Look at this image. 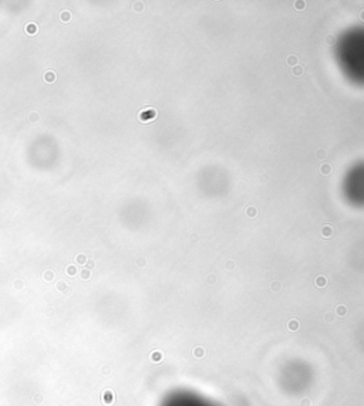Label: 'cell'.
I'll list each match as a JSON object with an SVG mask.
<instances>
[{
    "label": "cell",
    "instance_id": "12",
    "mask_svg": "<svg viewBox=\"0 0 364 406\" xmlns=\"http://www.w3.org/2000/svg\"><path fill=\"white\" fill-rule=\"evenodd\" d=\"M30 119H32V122H36V121L39 119V115H37V114H32V115H30Z\"/></svg>",
    "mask_w": 364,
    "mask_h": 406
},
{
    "label": "cell",
    "instance_id": "2",
    "mask_svg": "<svg viewBox=\"0 0 364 406\" xmlns=\"http://www.w3.org/2000/svg\"><path fill=\"white\" fill-rule=\"evenodd\" d=\"M43 78H44L46 82H54V81H56V78H57V75H56V73H54V71L49 70V71H46V73H44Z\"/></svg>",
    "mask_w": 364,
    "mask_h": 406
},
{
    "label": "cell",
    "instance_id": "11",
    "mask_svg": "<svg viewBox=\"0 0 364 406\" xmlns=\"http://www.w3.org/2000/svg\"><path fill=\"white\" fill-rule=\"evenodd\" d=\"M81 276H83V278H88V277H90V271H88V270H84V271L81 273Z\"/></svg>",
    "mask_w": 364,
    "mask_h": 406
},
{
    "label": "cell",
    "instance_id": "9",
    "mask_svg": "<svg viewBox=\"0 0 364 406\" xmlns=\"http://www.w3.org/2000/svg\"><path fill=\"white\" fill-rule=\"evenodd\" d=\"M195 357L196 358L203 357V349H202V348H201V349H195Z\"/></svg>",
    "mask_w": 364,
    "mask_h": 406
},
{
    "label": "cell",
    "instance_id": "4",
    "mask_svg": "<svg viewBox=\"0 0 364 406\" xmlns=\"http://www.w3.org/2000/svg\"><path fill=\"white\" fill-rule=\"evenodd\" d=\"M58 17H60V20H61V21L67 23V21H70V20H71V13H70L68 10H63L61 13L58 14Z\"/></svg>",
    "mask_w": 364,
    "mask_h": 406
},
{
    "label": "cell",
    "instance_id": "6",
    "mask_svg": "<svg viewBox=\"0 0 364 406\" xmlns=\"http://www.w3.org/2000/svg\"><path fill=\"white\" fill-rule=\"evenodd\" d=\"M320 172H322V173H326V175H329L330 172H332V168H330V165H322V168H320Z\"/></svg>",
    "mask_w": 364,
    "mask_h": 406
},
{
    "label": "cell",
    "instance_id": "5",
    "mask_svg": "<svg viewBox=\"0 0 364 406\" xmlns=\"http://www.w3.org/2000/svg\"><path fill=\"white\" fill-rule=\"evenodd\" d=\"M326 284H327V280H326V277L320 276V277H317V278H316V285H317V287H324Z\"/></svg>",
    "mask_w": 364,
    "mask_h": 406
},
{
    "label": "cell",
    "instance_id": "10",
    "mask_svg": "<svg viewBox=\"0 0 364 406\" xmlns=\"http://www.w3.org/2000/svg\"><path fill=\"white\" fill-rule=\"evenodd\" d=\"M84 261H85V256L84 254L77 256V263H84Z\"/></svg>",
    "mask_w": 364,
    "mask_h": 406
},
{
    "label": "cell",
    "instance_id": "8",
    "mask_svg": "<svg viewBox=\"0 0 364 406\" xmlns=\"http://www.w3.org/2000/svg\"><path fill=\"white\" fill-rule=\"evenodd\" d=\"M67 274H70V276H74V274H76V269H74V266L67 267Z\"/></svg>",
    "mask_w": 364,
    "mask_h": 406
},
{
    "label": "cell",
    "instance_id": "7",
    "mask_svg": "<svg viewBox=\"0 0 364 406\" xmlns=\"http://www.w3.org/2000/svg\"><path fill=\"white\" fill-rule=\"evenodd\" d=\"M301 74H303V68H301V67H297V68H294V70H293V75H294V77H300Z\"/></svg>",
    "mask_w": 364,
    "mask_h": 406
},
{
    "label": "cell",
    "instance_id": "1",
    "mask_svg": "<svg viewBox=\"0 0 364 406\" xmlns=\"http://www.w3.org/2000/svg\"><path fill=\"white\" fill-rule=\"evenodd\" d=\"M155 116H157V111H155V109H152V108L144 109V111L140 114V119L142 121V122H151V121H152Z\"/></svg>",
    "mask_w": 364,
    "mask_h": 406
},
{
    "label": "cell",
    "instance_id": "13",
    "mask_svg": "<svg viewBox=\"0 0 364 406\" xmlns=\"http://www.w3.org/2000/svg\"><path fill=\"white\" fill-rule=\"evenodd\" d=\"M51 277H53L51 273H47V278H49V281H50V278H51Z\"/></svg>",
    "mask_w": 364,
    "mask_h": 406
},
{
    "label": "cell",
    "instance_id": "3",
    "mask_svg": "<svg viewBox=\"0 0 364 406\" xmlns=\"http://www.w3.org/2000/svg\"><path fill=\"white\" fill-rule=\"evenodd\" d=\"M37 24H34V23H28V24H26V33H27L28 36H34V34H37Z\"/></svg>",
    "mask_w": 364,
    "mask_h": 406
}]
</instances>
